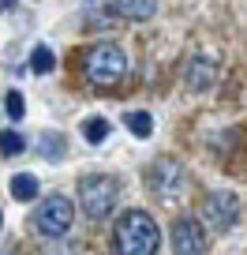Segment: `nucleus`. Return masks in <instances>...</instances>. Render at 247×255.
I'll return each instance as SVG.
<instances>
[{
	"mask_svg": "<svg viewBox=\"0 0 247 255\" xmlns=\"http://www.w3.org/2000/svg\"><path fill=\"white\" fill-rule=\"evenodd\" d=\"M161 233L146 210H128L116 222V252L120 255H158Z\"/></svg>",
	"mask_w": 247,
	"mask_h": 255,
	"instance_id": "f257e3e1",
	"label": "nucleus"
},
{
	"mask_svg": "<svg viewBox=\"0 0 247 255\" xmlns=\"http://www.w3.org/2000/svg\"><path fill=\"white\" fill-rule=\"evenodd\" d=\"M124 75H128V53L120 45L101 41V45L82 53V79L90 87H116Z\"/></svg>",
	"mask_w": 247,
	"mask_h": 255,
	"instance_id": "f03ea898",
	"label": "nucleus"
},
{
	"mask_svg": "<svg viewBox=\"0 0 247 255\" xmlns=\"http://www.w3.org/2000/svg\"><path fill=\"white\" fill-rule=\"evenodd\" d=\"M116 203H120V180L116 176L94 173V176H82L79 180V207L90 222H105L116 210Z\"/></svg>",
	"mask_w": 247,
	"mask_h": 255,
	"instance_id": "7ed1b4c3",
	"label": "nucleus"
},
{
	"mask_svg": "<svg viewBox=\"0 0 247 255\" xmlns=\"http://www.w3.org/2000/svg\"><path fill=\"white\" fill-rule=\"evenodd\" d=\"M146 188H150L165 207H172V203H180L183 191H187V169L176 158H158L146 169Z\"/></svg>",
	"mask_w": 247,
	"mask_h": 255,
	"instance_id": "20e7f679",
	"label": "nucleus"
},
{
	"mask_svg": "<svg viewBox=\"0 0 247 255\" xmlns=\"http://www.w3.org/2000/svg\"><path fill=\"white\" fill-rule=\"evenodd\" d=\"M72 218H75V203L72 199L49 195V199L38 207V214H34V225H38V233H45L49 240H60L68 229H72Z\"/></svg>",
	"mask_w": 247,
	"mask_h": 255,
	"instance_id": "39448f33",
	"label": "nucleus"
},
{
	"mask_svg": "<svg viewBox=\"0 0 247 255\" xmlns=\"http://www.w3.org/2000/svg\"><path fill=\"white\" fill-rule=\"evenodd\" d=\"M240 218V199L232 195V191H214L206 199V207H202V222H206L210 233H225L232 229Z\"/></svg>",
	"mask_w": 247,
	"mask_h": 255,
	"instance_id": "423d86ee",
	"label": "nucleus"
},
{
	"mask_svg": "<svg viewBox=\"0 0 247 255\" xmlns=\"http://www.w3.org/2000/svg\"><path fill=\"white\" fill-rule=\"evenodd\" d=\"M172 252L176 255H206V233L195 218H180L172 225Z\"/></svg>",
	"mask_w": 247,
	"mask_h": 255,
	"instance_id": "0eeeda50",
	"label": "nucleus"
},
{
	"mask_svg": "<svg viewBox=\"0 0 247 255\" xmlns=\"http://www.w3.org/2000/svg\"><path fill=\"white\" fill-rule=\"evenodd\" d=\"M187 83H191V90H210L217 83V64L206 53H195L187 60Z\"/></svg>",
	"mask_w": 247,
	"mask_h": 255,
	"instance_id": "6e6552de",
	"label": "nucleus"
},
{
	"mask_svg": "<svg viewBox=\"0 0 247 255\" xmlns=\"http://www.w3.org/2000/svg\"><path fill=\"white\" fill-rule=\"evenodd\" d=\"M112 11L120 19H131V23H143L158 11V0H112Z\"/></svg>",
	"mask_w": 247,
	"mask_h": 255,
	"instance_id": "1a4fd4ad",
	"label": "nucleus"
},
{
	"mask_svg": "<svg viewBox=\"0 0 247 255\" xmlns=\"http://www.w3.org/2000/svg\"><path fill=\"white\" fill-rule=\"evenodd\" d=\"M38 154L49 161H60L64 158V135H56V131H45V135L38 139Z\"/></svg>",
	"mask_w": 247,
	"mask_h": 255,
	"instance_id": "9d476101",
	"label": "nucleus"
},
{
	"mask_svg": "<svg viewBox=\"0 0 247 255\" xmlns=\"http://www.w3.org/2000/svg\"><path fill=\"white\" fill-rule=\"evenodd\" d=\"M11 195H15L19 203H30V199H38V180H34L30 173H19L15 180H11Z\"/></svg>",
	"mask_w": 247,
	"mask_h": 255,
	"instance_id": "9b49d317",
	"label": "nucleus"
},
{
	"mask_svg": "<svg viewBox=\"0 0 247 255\" xmlns=\"http://www.w3.org/2000/svg\"><path fill=\"white\" fill-rule=\"evenodd\" d=\"M30 68H34V75H49V72L56 68V56H53V49L38 45V49H34V56H30Z\"/></svg>",
	"mask_w": 247,
	"mask_h": 255,
	"instance_id": "f8f14e48",
	"label": "nucleus"
},
{
	"mask_svg": "<svg viewBox=\"0 0 247 255\" xmlns=\"http://www.w3.org/2000/svg\"><path fill=\"white\" fill-rule=\"evenodd\" d=\"M82 135H86V143H105V139H109V120H101V117L86 120V124H82Z\"/></svg>",
	"mask_w": 247,
	"mask_h": 255,
	"instance_id": "ddd939ff",
	"label": "nucleus"
},
{
	"mask_svg": "<svg viewBox=\"0 0 247 255\" xmlns=\"http://www.w3.org/2000/svg\"><path fill=\"white\" fill-rule=\"evenodd\" d=\"M23 146H26V139L19 131H0V154L15 158V154H23Z\"/></svg>",
	"mask_w": 247,
	"mask_h": 255,
	"instance_id": "4468645a",
	"label": "nucleus"
},
{
	"mask_svg": "<svg viewBox=\"0 0 247 255\" xmlns=\"http://www.w3.org/2000/svg\"><path fill=\"white\" fill-rule=\"evenodd\" d=\"M128 128H131V135L146 139V135L154 131V117H150V113H131V117H128Z\"/></svg>",
	"mask_w": 247,
	"mask_h": 255,
	"instance_id": "2eb2a0df",
	"label": "nucleus"
},
{
	"mask_svg": "<svg viewBox=\"0 0 247 255\" xmlns=\"http://www.w3.org/2000/svg\"><path fill=\"white\" fill-rule=\"evenodd\" d=\"M4 109H8V117H11V120H23V117H26V102H23V94H19V90H8V98H4Z\"/></svg>",
	"mask_w": 247,
	"mask_h": 255,
	"instance_id": "dca6fc26",
	"label": "nucleus"
},
{
	"mask_svg": "<svg viewBox=\"0 0 247 255\" xmlns=\"http://www.w3.org/2000/svg\"><path fill=\"white\" fill-rule=\"evenodd\" d=\"M45 255H75V248H72V244H68V248H64V252H60V248H49V252H45Z\"/></svg>",
	"mask_w": 247,
	"mask_h": 255,
	"instance_id": "f3484780",
	"label": "nucleus"
},
{
	"mask_svg": "<svg viewBox=\"0 0 247 255\" xmlns=\"http://www.w3.org/2000/svg\"><path fill=\"white\" fill-rule=\"evenodd\" d=\"M15 4H19V0H0V11H11Z\"/></svg>",
	"mask_w": 247,
	"mask_h": 255,
	"instance_id": "a211bd4d",
	"label": "nucleus"
},
{
	"mask_svg": "<svg viewBox=\"0 0 247 255\" xmlns=\"http://www.w3.org/2000/svg\"><path fill=\"white\" fill-rule=\"evenodd\" d=\"M0 229H4V210H0Z\"/></svg>",
	"mask_w": 247,
	"mask_h": 255,
	"instance_id": "6ab92c4d",
	"label": "nucleus"
}]
</instances>
